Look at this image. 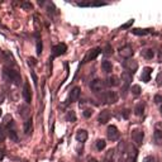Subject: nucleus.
Instances as JSON below:
<instances>
[{"instance_id": "21", "label": "nucleus", "mask_w": 162, "mask_h": 162, "mask_svg": "<svg viewBox=\"0 0 162 162\" xmlns=\"http://www.w3.org/2000/svg\"><path fill=\"white\" fill-rule=\"evenodd\" d=\"M143 110H144V104L143 103H138L136 105V108H134V114L136 115H142Z\"/></svg>"}, {"instance_id": "32", "label": "nucleus", "mask_w": 162, "mask_h": 162, "mask_svg": "<svg viewBox=\"0 0 162 162\" xmlns=\"http://www.w3.org/2000/svg\"><path fill=\"white\" fill-rule=\"evenodd\" d=\"M156 81H157V85H158V86H162V72H160V73L157 75Z\"/></svg>"}, {"instance_id": "6", "label": "nucleus", "mask_w": 162, "mask_h": 162, "mask_svg": "<svg viewBox=\"0 0 162 162\" xmlns=\"http://www.w3.org/2000/svg\"><path fill=\"white\" fill-rule=\"evenodd\" d=\"M101 52V48H94V49H90L89 52H88V55H86L85 57H84V60H82V62H89V61H91V60H95L96 57L99 56V53Z\"/></svg>"}, {"instance_id": "36", "label": "nucleus", "mask_w": 162, "mask_h": 162, "mask_svg": "<svg viewBox=\"0 0 162 162\" xmlns=\"http://www.w3.org/2000/svg\"><path fill=\"white\" fill-rule=\"evenodd\" d=\"M79 6H91V3H79Z\"/></svg>"}, {"instance_id": "12", "label": "nucleus", "mask_w": 162, "mask_h": 162, "mask_svg": "<svg viewBox=\"0 0 162 162\" xmlns=\"http://www.w3.org/2000/svg\"><path fill=\"white\" fill-rule=\"evenodd\" d=\"M109 119H110V112L109 110H103V112H100L99 118H98V121H99L100 124H106L108 122H109Z\"/></svg>"}, {"instance_id": "13", "label": "nucleus", "mask_w": 162, "mask_h": 162, "mask_svg": "<svg viewBox=\"0 0 162 162\" xmlns=\"http://www.w3.org/2000/svg\"><path fill=\"white\" fill-rule=\"evenodd\" d=\"M151 73H152V69H151V67H144L143 71H142V75H141V80L143 82H148L151 80Z\"/></svg>"}, {"instance_id": "2", "label": "nucleus", "mask_w": 162, "mask_h": 162, "mask_svg": "<svg viewBox=\"0 0 162 162\" xmlns=\"http://www.w3.org/2000/svg\"><path fill=\"white\" fill-rule=\"evenodd\" d=\"M132 139H133V142L137 144V146H141L142 144V141H143V137H144V133L143 131H141V129H133L132 133Z\"/></svg>"}, {"instance_id": "10", "label": "nucleus", "mask_w": 162, "mask_h": 162, "mask_svg": "<svg viewBox=\"0 0 162 162\" xmlns=\"http://www.w3.org/2000/svg\"><path fill=\"white\" fill-rule=\"evenodd\" d=\"M119 53H121V56L122 57H124V58H131L132 56H133V53H134V51H133V48L131 47V46H124V47H122L121 49H119Z\"/></svg>"}, {"instance_id": "15", "label": "nucleus", "mask_w": 162, "mask_h": 162, "mask_svg": "<svg viewBox=\"0 0 162 162\" xmlns=\"http://www.w3.org/2000/svg\"><path fill=\"white\" fill-rule=\"evenodd\" d=\"M119 77L115 76V75H113V76H109L106 79V85L108 86H118L119 85Z\"/></svg>"}, {"instance_id": "8", "label": "nucleus", "mask_w": 162, "mask_h": 162, "mask_svg": "<svg viewBox=\"0 0 162 162\" xmlns=\"http://www.w3.org/2000/svg\"><path fill=\"white\" fill-rule=\"evenodd\" d=\"M23 98L26 100L27 104H29L32 101V90H30V86H29V82H24L23 85Z\"/></svg>"}, {"instance_id": "18", "label": "nucleus", "mask_w": 162, "mask_h": 162, "mask_svg": "<svg viewBox=\"0 0 162 162\" xmlns=\"http://www.w3.org/2000/svg\"><path fill=\"white\" fill-rule=\"evenodd\" d=\"M101 69H103V71L106 72V73L112 72V70H113L112 62H109V61H103V62H101Z\"/></svg>"}, {"instance_id": "24", "label": "nucleus", "mask_w": 162, "mask_h": 162, "mask_svg": "<svg viewBox=\"0 0 162 162\" xmlns=\"http://www.w3.org/2000/svg\"><path fill=\"white\" fill-rule=\"evenodd\" d=\"M131 91H132V94L133 95H136V96H138L139 94H141V86H139V85H133L132 86V88H131Z\"/></svg>"}, {"instance_id": "3", "label": "nucleus", "mask_w": 162, "mask_h": 162, "mask_svg": "<svg viewBox=\"0 0 162 162\" xmlns=\"http://www.w3.org/2000/svg\"><path fill=\"white\" fill-rule=\"evenodd\" d=\"M66 51H67V46L65 45V43H58V45H56L52 48V55H53V57H58V56L63 55V53H66Z\"/></svg>"}, {"instance_id": "38", "label": "nucleus", "mask_w": 162, "mask_h": 162, "mask_svg": "<svg viewBox=\"0 0 162 162\" xmlns=\"http://www.w3.org/2000/svg\"><path fill=\"white\" fill-rule=\"evenodd\" d=\"M128 117H129V110H124L123 112V118H125V119H127Z\"/></svg>"}, {"instance_id": "25", "label": "nucleus", "mask_w": 162, "mask_h": 162, "mask_svg": "<svg viewBox=\"0 0 162 162\" xmlns=\"http://www.w3.org/2000/svg\"><path fill=\"white\" fill-rule=\"evenodd\" d=\"M9 137H10V139L12 141H18V134H17V131L13 128V129H9Z\"/></svg>"}, {"instance_id": "9", "label": "nucleus", "mask_w": 162, "mask_h": 162, "mask_svg": "<svg viewBox=\"0 0 162 162\" xmlns=\"http://www.w3.org/2000/svg\"><path fill=\"white\" fill-rule=\"evenodd\" d=\"M80 88H73L71 91H70V95H69V99H67V103H73V101H77V99L80 98Z\"/></svg>"}, {"instance_id": "11", "label": "nucleus", "mask_w": 162, "mask_h": 162, "mask_svg": "<svg viewBox=\"0 0 162 162\" xmlns=\"http://www.w3.org/2000/svg\"><path fill=\"white\" fill-rule=\"evenodd\" d=\"M103 88H104V82H103L101 80H99V79H95V80H93V81L90 82V89H91L93 91H95V93L101 91Z\"/></svg>"}, {"instance_id": "20", "label": "nucleus", "mask_w": 162, "mask_h": 162, "mask_svg": "<svg viewBox=\"0 0 162 162\" xmlns=\"http://www.w3.org/2000/svg\"><path fill=\"white\" fill-rule=\"evenodd\" d=\"M32 125H33V122H32V118H29V119L24 123V133L26 134H30V132H32Z\"/></svg>"}, {"instance_id": "26", "label": "nucleus", "mask_w": 162, "mask_h": 162, "mask_svg": "<svg viewBox=\"0 0 162 162\" xmlns=\"http://www.w3.org/2000/svg\"><path fill=\"white\" fill-rule=\"evenodd\" d=\"M113 156H114V151H113V149L108 151V153H106V156H105L104 162H113Z\"/></svg>"}, {"instance_id": "16", "label": "nucleus", "mask_w": 162, "mask_h": 162, "mask_svg": "<svg viewBox=\"0 0 162 162\" xmlns=\"http://www.w3.org/2000/svg\"><path fill=\"white\" fill-rule=\"evenodd\" d=\"M153 141H155V143L157 144V146H161L162 144V131H155V133H153Z\"/></svg>"}, {"instance_id": "5", "label": "nucleus", "mask_w": 162, "mask_h": 162, "mask_svg": "<svg viewBox=\"0 0 162 162\" xmlns=\"http://www.w3.org/2000/svg\"><path fill=\"white\" fill-rule=\"evenodd\" d=\"M106 134H108V138L110 141H117L119 138V132H118V128L115 125H109L106 129Z\"/></svg>"}, {"instance_id": "40", "label": "nucleus", "mask_w": 162, "mask_h": 162, "mask_svg": "<svg viewBox=\"0 0 162 162\" xmlns=\"http://www.w3.org/2000/svg\"><path fill=\"white\" fill-rule=\"evenodd\" d=\"M89 162H98V161H96L95 158H90V160H89Z\"/></svg>"}, {"instance_id": "29", "label": "nucleus", "mask_w": 162, "mask_h": 162, "mask_svg": "<svg viewBox=\"0 0 162 162\" xmlns=\"http://www.w3.org/2000/svg\"><path fill=\"white\" fill-rule=\"evenodd\" d=\"M42 53V41H41V38H38L37 39V55L39 56Z\"/></svg>"}, {"instance_id": "42", "label": "nucleus", "mask_w": 162, "mask_h": 162, "mask_svg": "<svg viewBox=\"0 0 162 162\" xmlns=\"http://www.w3.org/2000/svg\"><path fill=\"white\" fill-rule=\"evenodd\" d=\"M2 114H3V113H2V109H0V117H2Z\"/></svg>"}, {"instance_id": "35", "label": "nucleus", "mask_w": 162, "mask_h": 162, "mask_svg": "<svg viewBox=\"0 0 162 162\" xmlns=\"http://www.w3.org/2000/svg\"><path fill=\"white\" fill-rule=\"evenodd\" d=\"M133 22H134V20H133V19H131V20H129V22H128L127 24H124V26H123L122 28H128L129 26H132V24H133Z\"/></svg>"}, {"instance_id": "23", "label": "nucleus", "mask_w": 162, "mask_h": 162, "mask_svg": "<svg viewBox=\"0 0 162 162\" xmlns=\"http://www.w3.org/2000/svg\"><path fill=\"white\" fill-rule=\"evenodd\" d=\"M105 146H106V142L104 139H98V141H96V149L98 151H103L105 148Z\"/></svg>"}, {"instance_id": "27", "label": "nucleus", "mask_w": 162, "mask_h": 162, "mask_svg": "<svg viewBox=\"0 0 162 162\" xmlns=\"http://www.w3.org/2000/svg\"><path fill=\"white\" fill-rule=\"evenodd\" d=\"M101 51H103L104 55H110V53H113V48H112V46H110V45H106V46H105V48H104V49H101Z\"/></svg>"}, {"instance_id": "14", "label": "nucleus", "mask_w": 162, "mask_h": 162, "mask_svg": "<svg viewBox=\"0 0 162 162\" xmlns=\"http://www.w3.org/2000/svg\"><path fill=\"white\" fill-rule=\"evenodd\" d=\"M76 139L79 142H85L88 139V132L85 129H79L77 133H76Z\"/></svg>"}, {"instance_id": "7", "label": "nucleus", "mask_w": 162, "mask_h": 162, "mask_svg": "<svg viewBox=\"0 0 162 162\" xmlns=\"http://www.w3.org/2000/svg\"><path fill=\"white\" fill-rule=\"evenodd\" d=\"M104 100L108 104H114L118 101V94L115 91H106L104 94Z\"/></svg>"}, {"instance_id": "4", "label": "nucleus", "mask_w": 162, "mask_h": 162, "mask_svg": "<svg viewBox=\"0 0 162 162\" xmlns=\"http://www.w3.org/2000/svg\"><path fill=\"white\" fill-rule=\"evenodd\" d=\"M123 66L128 70V72H129V73H132V75H133V73L138 70V63H137V61L131 60V58H128L127 61H124Z\"/></svg>"}, {"instance_id": "37", "label": "nucleus", "mask_w": 162, "mask_h": 162, "mask_svg": "<svg viewBox=\"0 0 162 162\" xmlns=\"http://www.w3.org/2000/svg\"><path fill=\"white\" fill-rule=\"evenodd\" d=\"M4 155H5V151H4L3 148H0V160L4 158Z\"/></svg>"}, {"instance_id": "19", "label": "nucleus", "mask_w": 162, "mask_h": 162, "mask_svg": "<svg viewBox=\"0 0 162 162\" xmlns=\"http://www.w3.org/2000/svg\"><path fill=\"white\" fill-rule=\"evenodd\" d=\"M141 55H142L146 60H152L153 56H155V52H153L152 49H143V51L141 52Z\"/></svg>"}, {"instance_id": "1", "label": "nucleus", "mask_w": 162, "mask_h": 162, "mask_svg": "<svg viewBox=\"0 0 162 162\" xmlns=\"http://www.w3.org/2000/svg\"><path fill=\"white\" fill-rule=\"evenodd\" d=\"M4 76L9 80V81H12L14 82L15 85H19L20 84V75L18 71L13 70V69H9V67H4Z\"/></svg>"}, {"instance_id": "41", "label": "nucleus", "mask_w": 162, "mask_h": 162, "mask_svg": "<svg viewBox=\"0 0 162 162\" xmlns=\"http://www.w3.org/2000/svg\"><path fill=\"white\" fill-rule=\"evenodd\" d=\"M160 112H161V115H162V106H161V109H160Z\"/></svg>"}, {"instance_id": "33", "label": "nucleus", "mask_w": 162, "mask_h": 162, "mask_svg": "<svg viewBox=\"0 0 162 162\" xmlns=\"http://www.w3.org/2000/svg\"><path fill=\"white\" fill-rule=\"evenodd\" d=\"M91 114H93V110H91V109H86V110L84 112V117H85V118H90Z\"/></svg>"}, {"instance_id": "39", "label": "nucleus", "mask_w": 162, "mask_h": 162, "mask_svg": "<svg viewBox=\"0 0 162 162\" xmlns=\"http://www.w3.org/2000/svg\"><path fill=\"white\" fill-rule=\"evenodd\" d=\"M36 62H34V58H29V65H32V66H33Z\"/></svg>"}, {"instance_id": "17", "label": "nucleus", "mask_w": 162, "mask_h": 162, "mask_svg": "<svg viewBox=\"0 0 162 162\" xmlns=\"http://www.w3.org/2000/svg\"><path fill=\"white\" fill-rule=\"evenodd\" d=\"M133 34H136V36H146V34H148L149 32H151V29H141V28H134V29H132L131 30Z\"/></svg>"}, {"instance_id": "22", "label": "nucleus", "mask_w": 162, "mask_h": 162, "mask_svg": "<svg viewBox=\"0 0 162 162\" xmlns=\"http://www.w3.org/2000/svg\"><path fill=\"white\" fill-rule=\"evenodd\" d=\"M66 119H67V122H71V123L76 122V114H75L73 110L67 112V114H66Z\"/></svg>"}, {"instance_id": "34", "label": "nucleus", "mask_w": 162, "mask_h": 162, "mask_svg": "<svg viewBox=\"0 0 162 162\" xmlns=\"http://www.w3.org/2000/svg\"><path fill=\"white\" fill-rule=\"evenodd\" d=\"M22 8H23V9H32V4L30 3H23V4H22Z\"/></svg>"}, {"instance_id": "31", "label": "nucleus", "mask_w": 162, "mask_h": 162, "mask_svg": "<svg viewBox=\"0 0 162 162\" xmlns=\"http://www.w3.org/2000/svg\"><path fill=\"white\" fill-rule=\"evenodd\" d=\"M143 162H156V158L153 156H147V157H144Z\"/></svg>"}, {"instance_id": "28", "label": "nucleus", "mask_w": 162, "mask_h": 162, "mask_svg": "<svg viewBox=\"0 0 162 162\" xmlns=\"http://www.w3.org/2000/svg\"><path fill=\"white\" fill-rule=\"evenodd\" d=\"M4 139H5V129L2 124H0V142H3Z\"/></svg>"}, {"instance_id": "30", "label": "nucleus", "mask_w": 162, "mask_h": 162, "mask_svg": "<svg viewBox=\"0 0 162 162\" xmlns=\"http://www.w3.org/2000/svg\"><path fill=\"white\" fill-rule=\"evenodd\" d=\"M153 101H155L156 104H161V103H162V95H155Z\"/></svg>"}]
</instances>
